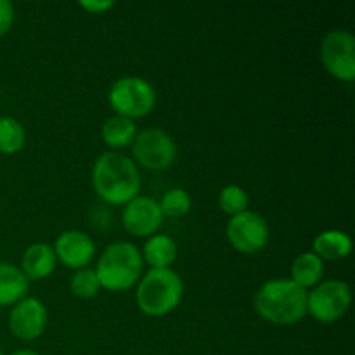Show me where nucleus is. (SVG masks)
Instances as JSON below:
<instances>
[{
  "instance_id": "nucleus-18",
  "label": "nucleus",
  "mask_w": 355,
  "mask_h": 355,
  "mask_svg": "<svg viewBox=\"0 0 355 355\" xmlns=\"http://www.w3.org/2000/svg\"><path fill=\"white\" fill-rule=\"evenodd\" d=\"M135 134H137V130H135L134 120L121 116V114H114V116L107 118L103 125V130H101L103 141L111 148L128 146L134 141Z\"/></svg>"
},
{
  "instance_id": "nucleus-12",
  "label": "nucleus",
  "mask_w": 355,
  "mask_h": 355,
  "mask_svg": "<svg viewBox=\"0 0 355 355\" xmlns=\"http://www.w3.org/2000/svg\"><path fill=\"white\" fill-rule=\"evenodd\" d=\"M55 259L71 269H85L96 253V245L87 232L69 229L61 232L54 245Z\"/></svg>"
},
{
  "instance_id": "nucleus-13",
  "label": "nucleus",
  "mask_w": 355,
  "mask_h": 355,
  "mask_svg": "<svg viewBox=\"0 0 355 355\" xmlns=\"http://www.w3.org/2000/svg\"><path fill=\"white\" fill-rule=\"evenodd\" d=\"M54 248L45 243H33L28 246L21 259V270L28 279H44L55 269Z\"/></svg>"
},
{
  "instance_id": "nucleus-4",
  "label": "nucleus",
  "mask_w": 355,
  "mask_h": 355,
  "mask_svg": "<svg viewBox=\"0 0 355 355\" xmlns=\"http://www.w3.org/2000/svg\"><path fill=\"white\" fill-rule=\"evenodd\" d=\"M184 295L182 277L173 269H151L137 286V305L151 318L165 315L180 304Z\"/></svg>"
},
{
  "instance_id": "nucleus-14",
  "label": "nucleus",
  "mask_w": 355,
  "mask_h": 355,
  "mask_svg": "<svg viewBox=\"0 0 355 355\" xmlns=\"http://www.w3.org/2000/svg\"><path fill=\"white\" fill-rule=\"evenodd\" d=\"M28 290H30V279L24 276L21 267L0 262V307L14 305L23 300Z\"/></svg>"
},
{
  "instance_id": "nucleus-8",
  "label": "nucleus",
  "mask_w": 355,
  "mask_h": 355,
  "mask_svg": "<svg viewBox=\"0 0 355 355\" xmlns=\"http://www.w3.org/2000/svg\"><path fill=\"white\" fill-rule=\"evenodd\" d=\"M134 156L149 170H165L177 156V146L172 135L162 128H146L134 137Z\"/></svg>"
},
{
  "instance_id": "nucleus-19",
  "label": "nucleus",
  "mask_w": 355,
  "mask_h": 355,
  "mask_svg": "<svg viewBox=\"0 0 355 355\" xmlns=\"http://www.w3.org/2000/svg\"><path fill=\"white\" fill-rule=\"evenodd\" d=\"M26 141V132L23 123L12 116L0 118V153L14 155L23 149Z\"/></svg>"
},
{
  "instance_id": "nucleus-11",
  "label": "nucleus",
  "mask_w": 355,
  "mask_h": 355,
  "mask_svg": "<svg viewBox=\"0 0 355 355\" xmlns=\"http://www.w3.org/2000/svg\"><path fill=\"white\" fill-rule=\"evenodd\" d=\"M125 229L134 236H153L163 222L159 203L151 196H135L121 211Z\"/></svg>"
},
{
  "instance_id": "nucleus-26",
  "label": "nucleus",
  "mask_w": 355,
  "mask_h": 355,
  "mask_svg": "<svg viewBox=\"0 0 355 355\" xmlns=\"http://www.w3.org/2000/svg\"><path fill=\"white\" fill-rule=\"evenodd\" d=\"M0 355H3V352H2V349H0Z\"/></svg>"
},
{
  "instance_id": "nucleus-9",
  "label": "nucleus",
  "mask_w": 355,
  "mask_h": 355,
  "mask_svg": "<svg viewBox=\"0 0 355 355\" xmlns=\"http://www.w3.org/2000/svg\"><path fill=\"white\" fill-rule=\"evenodd\" d=\"M227 239L238 252L257 253L269 243V224L257 211L245 210L229 220Z\"/></svg>"
},
{
  "instance_id": "nucleus-1",
  "label": "nucleus",
  "mask_w": 355,
  "mask_h": 355,
  "mask_svg": "<svg viewBox=\"0 0 355 355\" xmlns=\"http://www.w3.org/2000/svg\"><path fill=\"white\" fill-rule=\"evenodd\" d=\"M92 184L101 200L111 205H127L139 196L141 173L134 159L121 153L107 151L92 166Z\"/></svg>"
},
{
  "instance_id": "nucleus-17",
  "label": "nucleus",
  "mask_w": 355,
  "mask_h": 355,
  "mask_svg": "<svg viewBox=\"0 0 355 355\" xmlns=\"http://www.w3.org/2000/svg\"><path fill=\"white\" fill-rule=\"evenodd\" d=\"M322 276H324V262L314 252L302 253L291 263V281L305 290L321 283Z\"/></svg>"
},
{
  "instance_id": "nucleus-25",
  "label": "nucleus",
  "mask_w": 355,
  "mask_h": 355,
  "mask_svg": "<svg viewBox=\"0 0 355 355\" xmlns=\"http://www.w3.org/2000/svg\"><path fill=\"white\" fill-rule=\"evenodd\" d=\"M10 355H40V354H37L35 350H16V352H12Z\"/></svg>"
},
{
  "instance_id": "nucleus-22",
  "label": "nucleus",
  "mask_w": 355,
  "mask_h": 355,
  "mask_svg": "<svg viewBox=\"0 0 355 355\" xmlns=\"http://www.w3.org/2000/svg\"><path fill=\"white\" fill-rule=\"evenodd\" d=\"M71 286L73 295L80 298H90V297H96L99 293L101 286L99 283V277H97L96 270L90 269V267H85V269H78L71 277Z\"/></svg>"
},
{
  "instance_id": "nucleus-2",
  "label": "nucleus",
  "mask_w": 355,
  "mask_h": 355,
  "mask_svg": "<svg viewBox=\"0 0 355 355\" xmlns=\"http://www.w3.org/2000/svg\"><path fill=\"white\" fill-rule=\"evenodd\" d=\"M309 290L291 279H270L259 288L253 307L274 324H295L307 314Z\"/></svg>"
},
{
  "instance_id": "nucleus-6",
  "label": "nucleus",
  "mask_w": 355,
  "mask_h": 355,
  "mask_svg": "<svg viewBox=\"0 0 355 355\" xmlns=\"http://www.w3.org/2000/svg\"><path fill=\"white\" fill-rule=\"evenodd\" d=\"M352 291L345 281L328 279L307 293V312L319 322H335L349 311Z\"/></svg>"
},
{
  "instance_id": "nucleus-16",
  "label": "nucleus",
  "mask_w": 355,
  "mask_h": 355,
  "mask_svg": "<svg viewBox=\"0 0 355 355\" xmlns=\"http://www.w3.org/2000/svg\"><path fill=\"white\" fill-rule=\"evenodd\" d=\"M141 255L151 269H170L177 259V245L170 236L156 232L149 236Z\"/></svg>"
},
{
  "instance_id": "nucleus-15",
  "label": "nucleus",
  "mask_w": 355,
  "mask_h": 355,
  "mask_svg": "<svg viewBox=\"0 0 355 355\" xmlns=\"http://www.w3.org/2000/svg\"><path fill=\"white\" fill-rule=\"evenodd\" d=\"M312 248L322 262L324 260H340L345 259L352 252V239L347 232L328 229V231H322L315 236Z\"/></svg>"
},
{
  "instance_id": "nucleus-5",
  "label": "nucleus",
  "mask_w": 355,
  "mask_h": 355,
  "mask_svg": "<svg viewBox=\"0 0 355 355\" xmlns=\"http://www.w3.org/2000/svg\"><path fill=\"white\" fill-rule=\"evenodd\" d=\"M110 104L116 114L130 120L148 114L156 104V90L142 76L127 75L114 80L110 89Z\"/></svg>"
},
{
  "instance_id": "nucleus-7",
  "label": "nucleus",
  "mask_w": 355,
  "mask_h": 355,
  "mask_svg": "<svg viewBox=\"0 0 355 355\" xmlns=\"http://www.w3.org/2000/svg\"><path fill=\"white\" fill-rule=\"evenodd\" d=\"M321 61L333 76L352 82L355 76V37L349 30H333L321 42Z\"/></svg>"
},
{
  "instance_id": "nucleus-21",
  "label": "nucleus",
  "mask_w": 355,
  "mask_h": 355,
  "mask_svg": "<svg viewBox=\"0 0 355 355\" xmlns=\"http://www.w3.org/2000/svg\"><path fill=\"white\" fill-rule=\"evenodd\" d=\"M162 214L166 217H182L191 208V196L186 189L173 187L163 194L162 201H158Z\"/></svg>"
},
{
  "instance_id": "nucleus-24",
  "label": "nucleus",
  "mask_w": 355,
  "mask_h": 355,
  "mask_svg": "<svg viewBox=\"0 0 355 355\" xmlns=\"http://www.w3.org/2000/svg\"><path fill=\"white\" fill-rule=\"evenodd\" d=\"M80 6H82L83 9L89 10V12L101 14V12H104V10L111 9V7L114 6V2L113 0H82V2H80Z\"/></svg>"
},
{
  "instance_id": "nucleus-20",
  "label": "nucleus",
  "mask_w": 355,
  "mask_h": 355,
  "mask_svg": "<svg viewBox=\"0 0 355 355\" xmlns=\"http://www.w3.org/2000/svg\"><path fill=\"white\" fill-rule=\"evenodd\" d=\"M218 205L225 214L234 217L248 210V194L238 184H227L218 193Z\"/></svg>"
},
{
  "instance_id": "nucleus-10",
  "label": "nucleus",
  "mask_w": 355,
  "mask_h": 355,
  "mask_svg": "<svg viewBox=\"0 0 355 355\" xmlns=\"http://www.w3.org/2000/svg\"><path fill=\"white\" fill-rule=\"evenodd\" d=\"M47 307L38 298L24 297L12 305L9 315V329L16 338L35 340L47 328Z\"/></svg>"
},
{
  "instance_id": "nucleus-3",
  "label": "nucleus",
  "mask_w": 355,
  "mask_h": 355,
  "mask_svg": "<svg viewBox=\"0 0 355 355\" xmlns=\"http://www.w3.org/2000/svg\"><path fill=\"white\" fill-rule=\"evenodd\" d=\"M142 263L141 250L134 243L116 241L104 250L94 270L101 286L110 291H123L141 279Z\"/></svg>"
},
{
  "instance_id": "nucleus-23",
  "label": "nucleus",
  "mask_w": 355,
  "mask_h": 355,
  "mask_svg": "<svg viewBox=\"0 0 355 355\" xmlns=\"http://www.w3.org/2000/svg\"><path fill=\"white\" fill-rule=\"evenodd\" d=\"M14 21V6L9 0H0V35L6 33Z\"/></svg>"
}]
</instances>
